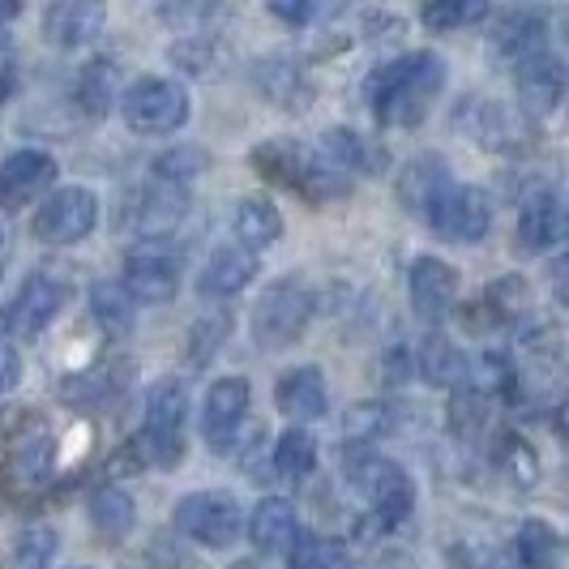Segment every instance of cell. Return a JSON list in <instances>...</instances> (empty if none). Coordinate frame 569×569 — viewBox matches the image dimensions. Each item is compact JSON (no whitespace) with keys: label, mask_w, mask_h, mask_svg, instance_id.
I'll return each mask as SVG.
<instances>
[{"label":"cell","mask_w":569,"mask_h":569,"mask_svg":"<svg viewBox=\"0 0 569 569\" xmlns=\"http://www.w3.org/2000/svg\"><path fill=\"white\" fill-rule=\"evenodd\" d=\"M78 103L90 120H103L120 103V78H116V64L112 60H90L78 78Z\"/></svg>","instance_id":"obj_31"},{"label":"cell","mask_w":569,"mask_h":569,"mask_svg":"<svg viewBox=\"0 0 569 569\" xmlns=\"http://www.w3.org/2000/svg\"><path fill=\"white\" fill-rule=\"evenodd\" d=\"M18 377H22V356L13 342L0 339V395H9L18 386Z\"/></svg>","instance_id":"obj_39"},{"label":"cell","mask_w":569,"mask_h":569,"mask_svg":"<svg viewBox=\"0 0 569 569\" xmlns=\"http://www.w3.org/2000/svg\"><path fill=\"white\" fill-rule=\"evenodd\" d=\"M184 425H189V395L176 377H163L146 395L142 428L129 450L146 467H176L184 458Z\"/></svg>","instance_id":"obj_2"},{"label":"cell","mask_w":569,"mask_h":569,"mask_svg":"<svg viewBox=\"0 0 569 569\" xmlns=\"http://www.w3.org/2000/svg\"><path fill=\"white\" fill-rule=\"evenodd\" d=\"M120 116L142 138H168L189 120V90L171 78H142L120 94Z\"/></svg>","instance_id":"obj_5"},{"label":"cell","mask_w":569,"mask_h":569,"mask_svg":"<svg viewBox=\"0 0 569 569\" xmlns=\"http://www.w3.org/2000/svg\"><path fill=\"white\" fill-rule=\"evenodd\" d=\"M103 27H108V9L90 4V0H60V4H48V13H43V39L64 52L94 43Z\"/></svg>","instance_id":"obj_17"},{"label":"cell","mask_w":569,"mask_h":569,"mask_svg":"<svg viewBox=\"0 0 569 569\" xmlns=\"http://www.w3.org/2000/svg\"><path fill=\"white\" fill-rule=\"evenodd\" d=\"M257 274V257L249 249H240V244H223V249H214L210 261L201 266V296H210V300H231V296H240L244 287L253 283Z\"/></svg>","instance_id":"obj_21"},{"label":"cell","mask_w":569,"mask_h":569,"mask_svg":"<svg viewBox=\"0 0 569 569\" xmlns=\"http://www.w3.org/2000/svg\"><path fill=\"white\" fill-rule=\"evenodd\" d=\"M90 313H94V321H99L112 339H124V335L133 330V321H138L133 300L124 296V287L120 283H94L90 287Z\"/></svg>","instance_id":"obj_32"},{"label":"cell","mask_w":569,"mask_h":569,"mask_svg":"<svg viewBox=\"0 0 569 569\" xmlns=\"http://www.w3.org/2000/svg\"><path fill=\"white\" fill-rule=\"evenodd\" d=\"M253 168L266 176V180H279L283 189L291 193H300V198L309 201H330V198H342L351 184H347V176L335 171L317 150L300 142H266L253 150Z\"/></svg>","instance_id":"obj_3"},{"label":"cell","mask_w":569,"mask_h":569,"mask_svg":"<svg viewBox=\"0 0 569 569\" xmlns=\"http://www.w3.org/2000/svg\"><path fill=\"white\" fill-rule=\"evenodd\" d=\"M57 552H60V536L52 527L34 522V527H22L9 540L4 557H0V569H52Z\"/></svg>","instance_id":"obj_29"},{"label":"cell","mask_w":569,"mask_h":569,"mask_svg":"<svg viewBox=\"0 0 569 569\" xmlns=\"http://www.w3.org/2000/svg\"><path fill=\"white\" fill-rule=\"evenodd\" d=\"M4 467H9V485L18 492H43L52 485V471H57V432L43 420H30L13 437Z\"/></svg>","instance_id":"obj_13"},{"label":"cell","mask_w":569,"mask_h":569,"mask_svg":"<svg viewBox=\"0 0 569 569\" xmlns=\"http://www.w3.org/2000/svg\"><path fill=\"white\" fill-rule=\"evenodd\" d=\"M99 223V198L82 189V184H60L48 198L39 201L34 219H30V236L39 244H78Z\"/></svg>","instance_id":"obj_8"},{"label":"cell","mask_w":569,"mask_h":569,"mask_svg":"<svg viewBox=\"0 0 569 569\" xmlns=\"http://www.w3.org/2000/svg\"><path fill=\"white\" fill-rule=\"evenodd\" d=\"M313 291L300 279H274L261 291L253 309V339L266 351H283L296 339H305L309 321H313Z\"/></svg>","instance_id":"obj_4"},{"label":"cell","mask_w":569,"mask_h":569,"mask_svg":"<svg viewBox=\"0 0 569 569\" xmlns=\"http://www.w3.org/2000/svg\"><path fill=\"white\" fill-rule=\"evenodd\" d=\"M513 552H518V566L522 569H561L566 543H561L552 522L527 518V522L518 527V536H513Z\"/></svg>","instance_id":"obj_28"},{"label":"cell","mask_w":569,"mask_h":569,"mask_svg":"<svg viewBox=\"0 0 569 569\" xmlns=\"http://www.w3.org/2000/svg\"><path fill=\"white\" fill-rule=\"evenodd\" d=\"M420 377L428 386H455L467 381V356L450 339H428L420 351Z\"/></svg>","instance_id":"obj_35"},{"label":"cell","mask_w":569,"mask_h":569,"mask_svg":"<svg viewBox=\"0 0 569 569\" xmlns=\"http://www.w3.org/2000/svg\"><path fill=\"white\" fill-rule=\"evenodd\" d=\"M231 335V313H214V317H201L198 326L189 330V360L193 365H206Z\"/></svg>","instance_id":"obj_38"},{"label":"cell","mask_w":569,"mask_h":569,"mask_svg":"<svg viewBox=\"0 0 569 569\" xmlns=\"http://www.w3.org/2000/svg\"><path fill=\"white\" fill-rule=\"evenodd\" d=\"M57 184V159L48 150H18L0 163V210L43 198Z\"/></svg>","instance_id":"obj_15"},{"label":"cell","mask_w":569,"mask_h":569,"mask_svg":"<svg viewBox=\"0 0 569 569\" xmlns=\"http://www.w3.org/2000/svg\"><path fill=\"white\" fill-rule=\"evenodd\" d=\"M231 569H261V566H257V561H236Z\"/></svg>","instance_id":"obj_41"},{"label":"cell","mask_w":569,"mask_h":569,"mask_svg":"<svg viewBox=\"0 0 569 569\" xmlns=\"http://www.w3.org/2000/svg\"><path fill=\"white\" fill-rule=\"evenodd\" d=\"M300 536V513L283 497H261L249 513V540L261 548V557H279Z\"/></svg>","instance_id":"obj_22"},{"label":"cell","mask_w":569,"mask_h":569,"mask_svg":"<svg viewBox=\"0 0 569 569\" xmlns=\"http://www.w3.org/2000/svg\"><path fill=\"white\" fill-rule=\"evenodd\" d=\"M441 90H446V60L437 52H407L372 78V116L390 129H411L425 120Z\"/></svg>","instance_id":"obj_1"},{"label":"cell","mask_w":569,"mask_h":569,"mask_svg":"<svg viewBox=\"0 0 569 569\" xmlns=\"http://www.w3.org/2000/svg\"><path fill=\"white\" fill-rule=\"evenodd\" d=\"M64 300H69V283H64L60 274H52V270L27 274V283L18 287L13 300L0 309V330H4V339H13V342L39 339V335L60 317Z\"/></svg>","instance_id":"obj_6"},{"label":"cell","mask_w":569,"mask_h":569,"mask_svg":"<svg viewBox=\"0 0 569 569\" xmlns=\"http://www.w3.org/2000/svg\"><path fill=\"white\" fill-rule=\"evenodd\" d=\"M274 402H279V411H283L287 420H296V428L321 420L326 407H330V390H326L321 369H317V365L287 369L283 377H279V386H274Z\"/></svg>","instance_id":"obj_18"},{"label":"cell","mask_w":569,"mask_h":569,"mask_svg":"<svg viewBox=\"0 0 569 569\" xmlns=\"http://www.w3.org/2000/svg\"><path fill=\"white\" fill-rule=\"evenodd\" d=\"M326 163L342 176H377V171H386V150L369 138H360V133H351V129H330L326 138H321V150H317Z\"/></svg>","instance_id":"obj_23"},{"label":"cell","mask_w":569,"mask_h":569,"mask_svg":"<svg viewBox=\"0 0 569 569\" xmlns=\"http://www.w3.org/2000/svg\"><path fill=\"white\" fill-rule=\"evenodd\" d=\"M236 240H240V249H249L253 257L274 249L283 240V214H279V206L266 198L240 201L236 206Z\"/></svg>","instance_id":"obj_24"},{"label":"cell","mask_w":569,"mask_h":569,"mask_svg":"<svg viewBox=\"0 0 569 569\" xmlns=\"http://www.w3.org/2000/svg\"><path fill=\"white\" fill-rule=\"evenodd\" d=\"M287 566L291 569H351V552L330 536L300 531L296 543L287 548Z\"/></svg>","instance_id":"obj_33"},{"label":"cell","mask_w":569,"mask_h":569,"mask_svg":"<svg viewBox=\"0 0 569 569\" xmlns=\"http://www.w3.org/2000/svg\"><path fill=\"white\" fill-rule=\"evenodd\" d=\"M180 214H184V193L150 180L138 193V206H133V228L142 231L146 240H159L180 223Z\"/></svg>","instance_id":"obj_25"},{"label":"cell","mask_w":569,"mask_h":569,"mask_svg":"<svg viewBox=\"0 0 569 569\" xmlns=\"http://www.w3.org/2000/svg\"><path fill=\"white\" fill-rule=\"evenodd\" d=\"M455 180V171L450 163L441 159V154H416L411 163H402L399 171V201L416 214V219H425L428 206L441 198V189Z\"/></svg>","instance_id":"obj_20"},{"label":"cell","mask_w":569,"mask_h":569,"mask_svg":"<svg viewBox=\"0 0 569 569\" xmlns=\"http://www.w3.org/2000/svg\"><path fill=\"white\" fill-rule=\"evenodd\" d=\"M513 86H518V103L531 116H552L557 103L566 99V64L561 57H552L543 48L540 57L522 60L518 73H513Z\"/></svg>","instance_id":"obj_16"},{"label":"cell","mask_w":569,"mask_h":569,"mask_svg":"<svg viewBox=\"0 0 569 569\" xmlns=\"http://www.w3.org/2000/svg\"><path fill=\"white\" fill-rule=\"evenodd\" d=\"M488 569H513V566H501V561H492V566H488Z\"/></svg>","instance_id":"obj_42"},{"label":"cell","mask_w":569,"mask_h":569,"mask_svg":"<svg viewBox=\"0 0 569 569\" xmlns=\"http://www.w3.org/2000/svg\"><path fill=\"white\" fill-rule=\"evenodd\" d=\"M407 291H411V309L420 321L437 326L455 313L458 305V270L441 257H416L411 274H407Z\"/></svg>","instance_id":"obj_14"},{"label":"cell","mask_w":569,"mask_h":569,"mask_svg":"<svg viewBox=\"0 0 569 569\" xmlns=\"http://www.w3.org/2000/svg\"><path fill=\"white\" fill-rule=\"evenodd\" d=\"M274 13L287 18V22H309V18H313V9H309V4H296V9H291V4H274Z\"/></svg>","instance_id":"obj_40"},{"label":"cell","mask_w":569,"mask_h":569,"mask_svg":"<svg viewBox=\"0 0 569 569\" xmlns=\"http://www.w3.org/2000/svg\"><path fill=\"white\" fill-rule=\"evenodd\" d=\"M270 467H274V476H279V480H287V485H300V480H309V476H313V467H317L313 432H305V428H287L283 437L274 441Z\"/></svg>","instance_id":"obj_30"},{"label":"cell","mask_w":569,"mask_h":569,"mask_svg":"<svg viewBox=\"0 0 569 569\" xmlns=\"http://www.w3.org/2000/svg\"><path fill=\"white\" fill-rule=\"evenodd\" d=\"M356 488L365 492L372 522L381 531L402 527L411 518V510H416V488L407 480V471H402L399 462H390V458H365L356 467Z\"/></svg>","instance_id":"obj_10"},{"label":"cell","mask_w":569,"mask_h":569,"mask_svg":"<svg viewBox=\"0 0 569 569\" xmlns=\"http://www.w3.org/2000/svg\"><path fill=\"white\" fill-rule=\"evenodd\" d=\"M488 18V4L485 0H432L420 9V22L428 30H437V34H446V30H462L471 27V22H485Z\"/></svg>","instance_id":"obj_36"},{"label":"cell","mask_w":569,"mask_h":569,"mask_svg":"<svg viewBox=\"0 0 569 569\" xmlns=\"http://www.w3.org/2000/svg\"><path fill=\"white\" fill-rule=\"evenodd\" d=\"M543 34H548L543 13H506L501 27H497L492 48L506 60H513V64H522V60H531L543 52Z\"/></svg>","instance_id":"obj_26"},{"label":"cell","mask_w":569,"mask_h":569,"mask_svg":"<svg viewBox=\"0 0 569 569\" xmlns=\"http://www.w3.org/2000/svg\"><path fill=\"white\" fill-rule=\"evenodd\" d=\"M90 527H94L103 540H124V536L138 527V506H133V497L120 485H103L90 497Z\"/></svg>","instance_id":"obj_27"},{"label":"cell","mask_w":569,"mask_h":569,"mask_svg":"<svg viewBox=\"0 0 569 569\" xmlns=\"http://www.w3.org/2000/svg\"><path fill=\"white\" fill-rule=\"evenodd\" d=\"M249 399H253V390H249L244 377H219L206 390L198 428H201V441L214 455H228L231 446H236V432H240L244 416H249Z\"/></svg>","instance_id":"obj_12"},{"label":"cell","mask_w":569,"mask_h":569,"mask_svg":"<svg viewBox=\"0 0 569 569\" xmlns=\"http://www.w3.org/2000/svg\"><path fill=\"white\" fill-rule=\"evenodd\" d=\"M425 223L441 240H450V244H480L488 236V228H492V206H488V198L476 184L450 180L441 189V198L428 206Z\"/></svg>","instance_id":"obj_9"},{"label":"cell","mask_w":569,"mask_h":569,"mask_svg":"<svg viewBox=\"0 0 569 569\" xmlns=\"http://www.w3.org/2000/svg\"><path fill=\"white\" fill-rule=\"evenodd\" d=\"M206 168H210V154H206L201 146H176V150L159 154V159L150 163L154 184H168V189H180V193H184Z\"/></svg>","instance_id":"obj_34"},{"label":"cell","mask_w":569,"mask_h":569,"mask_svg":"<svg viewBox=\"0 0 569 569\" xmlns=\"http://www.w3.org/2000/svg\"><path fill=\"white\" fill-rule=\"evenodd\" d=\"M566 236V210L557 189H536L518 210V244L522 253H548Z\"/></svg>","instance_id":"obj_19"},{"label":"cell","mask_w":569,"mask_h":569,"mask_svg":"<svg viewBox=\"0 0 569 569\" xmlns=\"http://www.w3.org/2000/svg\"><path fill=\"white\" fill-rule=\"evenodd\" d=\"M390 428H395V420H390V411H386L381 402H356V407L347 411V420H342L347 441H356V446H372V441L386 437Z\"/></svg>","instance_id":"obj_37"},{"label":"cell","mask_w":569,"mask_h":569,"mask_svg":"<svg viewBox=\"0 0 569 569\" xmlns=\"http://www.w3.org/2000/svg\"><path fill=\"white\" fill-rule=\"evenodd\" d=\"M116 283L133 305H168L180 291V261L163 240H146L124 257V270Z\"/></svg>","instance_id":"obj_11"},{"label":"cell","mask_w":569,"mask_h":569,"mask_svg":"<svg viewBox=\"0 0 569 569\" xmlns=\"http://www.w3.org/2000/svg\"><path fill=\"white\" fill-rule=\"evenodd\" d=\"M176 531L184 540L201 543V548H228V543L240 540L244 531V510L231 492H219V488H206V492H189L176 501Z\"/></svg>","instance_id":"obj_7"}]
</instances>
